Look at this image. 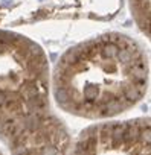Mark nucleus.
Wrapping results in <instances>:
<instances>
[{
	"mask_svg": "<svg viewBox=\"0 0 151 155\" xmlns=\"http://www.w3.org/2000/svg\"><path fill=\"white\" fill-rule=\"evenodd\" d=\"M148 87L145 49L116 32L70 47L50 76L57 105L64 113L90 120L127 113L145 97Z\"/></svg>",
	"mask_w": 151,
	"mask_h": 155,
	"instance_id": "f257e3e1",
	"label": "nucleus"
},
{
	"mask_svg": "<svg viewBox=\"0 0 151 155\" xmlns=\"http://www.w3.org/2000/svg\"><path fill=\"white\" fill-rule=\"evenodd\" d=\"M0 141L11 155H69L70 135L50 105L44 50L0 31Z\"/></svg>",
	"mask_w": 151,
	"mask_h": 155,
	"instance_id": "f03ea898",
	"label": "nucleus"
},
{
	"mask_svg": "<svg viewBox=\"0 0 151 155\" xmlns=\"http://www.w3.org/2000/svg\"><path fill=\"white\" fill-rule=\"evenodd\" d=\"M69 155H149V119L92 125L80 132Z\"/></svg>",
	"mask_w": 151,
	"mask_h": 155,
	"instance_id": "7ed1b4c3",
	"label": "nucleus"
},
{
	"mask_svg": "<svg viewBox=\"0 0 151 155\" xmlns=\"http://www.w3.org/2000/svg\"><path fill=\"white\" fill-rule=\"evenodd\" d=\"M131 8L136 15V21L142 31L148 35V25H149V0H131Z\"/></svg>",
	"mask_w": 151,
	"mask_h": 155,
	"instance_id": "20e7f679",
	"label": "nucleus"
},
{
	"mask_svg": "<svg viewBox=\"0 0 151 155\" xmlns=\"http://www.w3.org/2000/svg\"><path fill=\"white\" fill-rule=\"evenodd\" d=\"M0 155H5V153H3V152H2V150H0Z\"/></svg>",
	"mask_w": 151,
	"mask_h": 155,
	"instance_id": "39448f33",
	"label": "nucleus"
}]
</instances>
